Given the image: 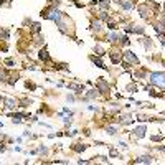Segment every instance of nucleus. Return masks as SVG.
<instances>
[{
    "label": "nucleus",
    "instance_id": "obj_11",
    "mask_svg": "<svg viewBox=\"0 0 165 165\" xmlns=\"http://www.w3.org/2000/svg\"><path fill=\"white\" fill-rule=\"evenodd\" d=\"M131 76H132V79H140V81H145L147 79V76H149V70L145 66H135V70L134 71H131Z\"/></svg>",
    "mask_w": 165,
    "mask_h": 165
},
{
    "label": "nucleus",
    "instance_id": "obj_55",
    "mask_svg": "<svg viewBox=\"0 0 165 165\" xmlns=\"http://www.w3.org/2000/svg\"><path fill=\"white\" fill-rule=\"evenodd\" d=\"M0 127H5V124H3L2 120H0Z\"/></svg>",
    "mask_w": 165,
    "mask_h": 165
},
{
    "label": "nucleus",
    "instance_id": "obj_24",
    "mask_svg": "<svg viewBox=\"0 0 165 165\" xmlns=\"http://www.w3.org/2000/svg\"><path fill=\"white\" fill-rule=\"evenodd\" d=\"M70 149L74 152V154H83L84 150H88L89 149V145L88 144H84V142H74V144H71Z\"/></svg>",
    "mask_w": 165,
    "mask_h": 165
},
{
    "label": "nucleus",
    "instance_id": "obj_21",
    "mask_svg": "<svg viewBox=\"0 0 165 165\" xmlns=\"http://www.w3.org/2000/svg\"><path fill=\"white\" fill-rule=\"evenodd\" d=\"M104 129V132H106L107 135H111V137H116V135L119 134V129H120V126H117V124H112V122H109L107 126H104L102 127Z\"/></svg>",
    "mask_w": 165,
    "mask_h": 165
},
{
    "label": "nucleus",
    "instance_id": "obj_45",
    "mask_svg": "<svg viewBox=\"0 0 165 165\" xmlns=\"http://www.w3.org/2000/svg\"><path fill=\"white\" fill-rule=\"evenodd\" d=\"M98 159L101 160L102 163H109V155H98Z\"/></svg>",
    "mask_w": 165,
    "mask_h": 165
},
{
    "label": "nucleus",
    "instance_id": "obj_51",
    "mask_svg": "<svg viewBox=\"0 0 165 165\" xmlns=\"http://www.w3.org/2000/svg\"><path fill=\"white\" fill-rule=\"evenodd\" d=\"M15 142H17V144H22V142H23V137H17V139H15Z\"/></svg>",
    "mask_w": 165,
    "mask_h": 165
},
{
    "label": "nucleus",
    "instance_id": "obj_7",
    "mask_svg": "<svg viewBox=\"0 0 165 165\" xmlns=\"http://www.w3.org/2000/svg\"><path fill=\"white\" fill-rule=\"evenodd\" d=\"M135 9H137L140 18H142V20H147V22H152V18L159 15V13H155V12L152 10L145 2H144V3H137V5H135Z\"/></svg>",
    "mask_w": 165,
    "mask_h": 165
},
{
    "label": "nucleus",
    "instance_id": "obj_4",
    "mask_svg": "<svg viewBox=\"0 0 165 165\" xmlns=\"http://www.w3.org/2000/svg\"><path fill=\"white\" fill-rule=\"evenodd\" d=\"M89 31L94 35L96 40L99 38V41H102L104 33H106V27H104V23H102L99 18H94V17H92L91 22H89Z\"/></svg>",
    "mask_w": 165,
    "mask_h": 165
},
{
    "label": "nucleus",
    "instance_id": "obj_30",
    "mask_svg": "<svg viewBox=\"0 0 165 165\" xmlns=\"http://www.w3.org/2000/svg\"><path fill=\"white\" fill-rule=\"evenodd\" d=\"M92 51H94L96 56H101V58L107 55V50H104L101 43H94V46H92Z\"/></svg>",
    "mask_w": 165,
    "mask_h": 165
},
{
    "label": "nucleus",
    "instance_id": "obj_38",
    "mask_svg": "<svg viewBox=\"0 0 165 165\" xmlns=\"http://www.w3.org/2000/svg\"><path fill=\"white\" fill-rule=\"evenodd\" d=\"M79 134V131L78 129H73V131H70V129H66V131L63 132V135L64 137H76V135Z\"/></svg>",
    "mask_w": 165,
    "mask_h": 165
},
{
    "label": "nucleus",
    "instance_id": "obj_15",
    "mask_svg": "<svg viewBox=\"0 0 165 165\" xmlns=\"http://www.w3.org/2000/svg\"><path fill=\"white\" fill-rule=\"evenodd\" d=\"M155 162V157L150 155V154H144V155H139V157H134L131 163H137V165H150Z\"/></svg>",
    "mask_w": 165,
    "mask_h": 165
},
{
    "label": "nucleus",
    "instance_id": "obj_14",
    "mask_svg": "<svg viewBox=\"0 0 165 165\" xmlns=\"http://www.w3.org/2000/svg\"><path fill=\"white\" fill-rule=\"evenodd\" d=\"M37 58H38V61H41L43 64H50L51 63V56H50V51H48L46 45H43L41 48H38Z\"/></svg>",
    "mask_w": 165,
    "mask_h": 165
},
{
    "label": "nucleus",
    "instance_id": "obj_6",
    "mask_svg": "<svg viewBox=\"0 0 165 165\" xmlns=\"http://www.w3.org/2000/svg\"><path fill=\"white\" fill-rule=\"evenodd\" d=\"M94 88L99 91V94H101L102 98H111L112 86H111V83L107 81V79H104V78H102V76H99V78H98V81H96Z\"/></svg>",
    "mask_w": 165,
    "mask_h": 165
},
{
    "label": "nucleus",
    "instance_id": "obj_20",
    "mask_svg": "<svg viewBox=\"0 0 165 165\" xmlns=\"http://www.w3.org/2000/svg\"><path fill=\"white\" fill-rule=\"evenodd\" d=\"M139 43L144 46V50H145V51H150L152 48H154V40H152L150 37H147V35L139 37Z\"/></svg>",
    "mask_w": 165,
    "mask_h": 165
},
{
    "label": "nucleus",
    "instance_id": "obj_37",
    "mask_svg": "<svg viewBox=\"0 0 165 165\" xmlns=\"http://www.w3.org/2000/svg\"><path fill=\"white\" fill-rule=\"evenodd\" d=\"M139 91V86L135 84V81H132L131 84H127L126 86V92H131V94H134V92Z\"/></svg>",
    "mask_w": 165,
    "mask_h": 165
},
{
    "label": "nucleus",
    "instance_id": "obj_50",
    "mask_svg": "<svg viewBox=\"0 0 165 165\" xmlns=\"http://www.w3.org/2000/svg\"><path fill=\"white\" fill-rule=\"evenodd\" d=\"M25 68H27V70H28V71H35V70H37V68H35V66H33V64H27V66H25Z\"/></svg>",
    "mask_w": 165,
    "mask_h": 165
},
{
    "label": "nucleus",
    "instance_id": "obj_1",
    "mask_svg": "<svg viewBox=\"0 0 165 165\" xmlns=\"http://www.w3.org/2000/svg\"><path fill=\"white\" fill-rule=\"evenodd\" d=\"M56 28H58V31L64 37L71 38V40H78L76 38V33H74V22L70 18V15L68 13H63V17L56 22Z\"/></svg>",
    "mask_w": 165,
    "mask_h": 165
},
{
    "label": "nucleus",
    "instance_id": "obj_44",
    "mask_svg": "<svg viewBox=\"0 0 165 165\" xmlns=\"http://www.w3.org/2000/svg\"><path fill=\"white\" fill-rule=\"evenodd\" d=\"M66 101H68V102H76V101H78L74 92H70V94H66Z\"/></svg>",
    "mask_w": 165,
    "mask_h": 165
},
{
    "label": "nucleus",
    "instance_id": "obj_41",
    "mask_svg": "<svg viewBox=\"0 0 165 165\" xmlns=\"http://www.w3.org/2000/svg\"><path fill=\"white\" fill-rule=\"evenodd\" d=\"M63 3V0H48V5L50 7H55V9H59Z\"/></svg>",
    "mask_w": 165,
    "mask_h": 165
},
{
    "label": "nucleus",
    "instance_id": "obj_56",
    "mask_svg": "<svg viewBox=\"0 0 165 165\" xmlns=\"http://www.w3.org/2000/svg\"><path fill=\"white\" fill-rule=\"evenodd\" d=\"M0 64H3V58H2V56H0Z\"/></svg>",
    "mask_w": 165,
    "mask_h": 165
},
{
    "label": "nucleus",
    "instance_id": "obj_28",
    "mask_svg": "<svg viewBox=\"0 0 165 165\" xmlns=\"http://www.w3.org/2000/svg\"><path fill=\"white\" fill-rule=\"evenodd\" d=\"M96 18H99L102 23H106L107 20H111L112 18V12H107V10H99L98 12V17Z\"/></svg>",
    "mask_w": 165,
    "mask_h": 165
},
{
    "label": "nucleus",
    "instance_id": "obj_36",
    "mask_svg": "<svg viewBox=\"0 0 165 165\" xmlns=\"http://www.w3.org/2000/svg\"><path fill=\"white\" fill-rule=\"evenodd\" d=\"M9 73H10V71L7 70V68L0 66V83H5V81H7V78H9Z\"/></svg>",
    "mask_w": 165,
    "mask_h": 165
},
{
    "label": "nucleus",
    "instance_id": "obj_25",
    "mask_svg": "<svg viewBox=\"0 0 165 165\" xmlns=\"http://www.w3.org/2000/svg\"><path fill=\"white\" fill-rule=\"evenodd\" d=\"M31 37V45L37 46V48H41L45 45V37H43V33H38V35H30Z\"/></svg>",
    "mask_w": 165,
    "mask_h": 165
},
{
    "label": "nucleus",
    "instance_id": "obj_32",
    "mask_svg": "<svg viewBox=\"0 0 165 165\" xmlns=\"http://www.w3.org/2000/svg\"><path fill=\"white\" fill-rule=\"evenodd\" d=\"M10 40V30L0 27V41H9Z\"/></svg>",
    "mask_w": 165,
    "mask_h": 165
},
{
    "label": "nucleus",
    "instance_id": "obj_13",
    "mask_svg": "<svg viewBox=\"0 0 165 165\" xmlns=\"http://www.w3.org/2000/svg\"><path fill=\"white\" fill-rule=\"evenodd\" d=\"M2 106H3V112H10V111H13V109H17L18 107V99H15V98H3V101H2Z\"/></svg>",
    "mask_w": 165,
    "mask_h": 165
},
{
    "label": "nucleus",
    "instance_id": "obj_34",
    "mask_svg": "<svg viewBox=\"0 0 165 165\" xmlns=\"http://www.w3.org/2000/svg\"><path fill=\"white\" fill-rule=\"evenodd\" d=\"M109 159H122V154H119V150L116 147H109Z\"/></svg>",
    "mask_w": 165,
    "mask_h": 165
},
{
    "label": "nucleus",
    "instance_id": "obj_39",
    "mask_svg": "<svg viewBox=\"0 0 165 165\" xmlns=\"http://www.w3.org/2000/svg\"><path fill=\"white\" fill-rule=\"evenodd\" d=\"M135 120H139V122H152V117L144 116V114H135Z\"/></svg>",
    "mask_w": 165,
    "mask_h": 165
},
{
    "label": "nucleus",
    "instance_id": "obj_47",
    "mask_svg": "<svg viewBox=\"0 0 165 165\" xmlns=\"http://www.w3.org/2000/svg\"><path fill=\"white\" fill-rule=\"evenodd\" d=\"M63 112H64V114H68V116H74V111H71L68 106H64V107H63Z\"/></svg>",
    "mask_w": 165,
    "mask_h": 165
},
{
    "label": "nucleus",
    "instance_id": "obj_9",
    "mask_svg": "<svg viewBox=\"0 0 165 165\" xmlns=\"http://www.w3.org/2000/svg\"><path fill=\"white\" fill-rule=\"evenodd\" d=\"M122 61L129 63L131 66H140V59H139V56L135 55L132 50H122Z\"/></svg>",
    "mask_w": 165,
    "mask_h": 165
},
{
    "label": "nucleus",
    "instance_id": "obj_54",
    "mask_svg": "<svg viewBox=\"0 0 165 165\" xmlns=\"http://www.w3.org/2000/svg\"><path fill=\"white\" fill-rule=\"evenodd\" d=\"M160 46H165V37H163L162 40H160Z\"/></svg>",
    "mask_w": 165,
    "mask_h": 165
},
{
    "label": "nucleus",
    "instance_id": "obj_5",
    "mask_svg": "<svg viewBox=\"0 0 165 165\" xmlns=\"http://www.w3.org/2000/svg\"><path fill=\"white\" fill-rule=\"evenodd\" d=\"M122 30H124V33H127V35H137V37L145 35V27L139 25V23H135V22H131V20H129L126 25H122Z\"/></svg>",
    "mask_w": 165,
    "mask_h": 165
},
{
    "label": "nucleus",
    "instance_id": "obj_22",
    "mask_svg": "<svg viewBox=\"0 0 165 165\" xmlns=\"http://www.w3.org/2000/svg\"><path fill=\"white\" fill-rule=\"evenodd\" d=\"M129 45H131V38H129V35L120 31V33H119V40H117V45H116V46H119L120 50H124V48H127Z\"/></svg>",
    "mask_w": 165,
    "mask_h": 165
},
{
    "label": "nucleus",
    "instance_id": "obj_43",
    "mask_svg": "<svg viewBox=\"0 0 165 165\" xmlns=\"http://www.w3.org/2000/svg\"><path fill=\"white\" fill-rule=\"evenodd\" d=\"M3 64H7L9 68H13L15 66V59L13 58H3Z\"/></svg>",
    "mask_w": 165,
    "mask_h": 165
},
{
    "label": "nucleus",
    "instance_id": "obj_40",
    "mask_svg": "<svg viewBox=\"0 0 165 165\" xmlns=\"http://www.w3.org/2000/svg\"><path fill=\"white\" fill-rule=\"evenodd\" d=\"M149 139H150V142H163V140H165V137L162 134H154V135H150Z\"/></svg>",
    "mask_w": 165,
    "mask_h": 165
},
{
    "label": "nucleus",
    "instance_id": "obj_53",
    "mask_svg": "<svg viewBox=\"0 0 165 165\" xmlns=\"http://www.w3.org/2000/svg\"><path fill=\"white\" fill-rule=\"evenodd\" d=\"M56 137V134H53V132H51V134H48V139H55Z\"/></svg>",
    "mask_w": 165,
    "mask_h": 165
},
{
    "label": "nucleus",
    "instance_id": "obj_46",
    "mask_svg": "<svg viewBox=\"0 0 165 165\" xmlns=\"http://www.w3.org/2000/svg\"><path fill=\"white\" fill-rule=\"evenodd\" d=\"M117 145H119L120 149H122V150H127V149H129L127 142H124V140H119V142H117Z\"/></svg>",
    "mask_w": 165,
    "mask_h": 165
},
{
    "label": "nucleus",
    "instance_id": "obj_8",
    "mask_svg": "<svg viewBox=\"0 0 165 165\" xmlns=\"http://www.w3.org/2000/svg\"><path fill=\"white\" fill-rule=\"evenodd\" d=\"M134 116H132V112H122L120 111L117 116H116V119H114V122L117 124V126L120 127H126V126H131V124H134Z\"/></svg>",
    "mask_w": 165,
    "mask_h": 165
},
{
    "label": "nucleus",
    "instance_id": "obj_33",
    "mask_svg": "<svg viewBox=\"0 0 165 165\" xmlns=\"http://www.w3.org/2000/svg\"><path fill=\"white\" fill-rule=\"evenodd\" d=\"M63 124H64V129H70L71 126H73V122H74V119H73V116H68V114H64L63 116Z\"/></svg>",
    "mask_w": 165,
    "mask_h": 165
},
{
    "label": "nucleus",
    "instance_id": "obj_48",
    "mask_svg": "<svg viewBox=\"0 0 165 165\" xmlns=\"http://www.w3.org/2000/svg\"><path fill=\"white\" fill-rule=\"evenodd\" d=\"M86 109L91 111V112H99V107H98V106H92V104H91V106H88Z\"/></svg>",
    "mask_w": 165,
    "mask_h": 165
},
{
    "label": "nucleus",
    "instance_id": "obj_23",
    "mask_svg": "<svg viewBox=\"0 0 165 165\" xmlns=\"http://www.w3.org/2000/svg\"><path fill=\"white\" fill-rule=\"evenodd\" d=\"M84 96H86V99L88 101H96V99H101L102 96L99 94V91L96 89V88H91V89H88V91H84Z\"/></svg>",
    "mask_w": 165,
    "mask_h": 165
},
{
    "label": "nucleus",
    "instance_id": "obj_29",
    "mask_svg": "<svg viewBox=\"0 0 165 165\" xmlns=\"http://www.w3.org/2000/svg\"><path fill=\"white\" fill-rule=\"evenodd\" d=\"M33 104V99L31 98H18V107L20 109H27Z\"/></svg>",
    "mask_w": 165,
    "mask_h": 165
},
{
    "label": "nucleus",
    "instance_id": "obj_18",
    "mask_svg": "<svg viewBox=\"0 0 165 165\" xmlns=\"http://www.w3.org/2000/svg\"><path fill=\"white\" fill-rule=\"evenodd\" d=\"M64 86H66L70 91H74L76 96L83 94V92L86 91V84H84V83H74V81H71V83H66Z\"/></svg>",
    "mask_w": 165,
    "mask_h": 165
},
{
    "label": "nucleus",
    "instance_id": "obj_12",
    "mask_svg": "<svg viewBox=\"0 0 165 165\" xmlns=\"http://www.w3.org/2000/svg\"><path fill=\"white\" fill-rule=\"evenodd\" d=\"M129 134L132 135L134 140H139V139H144L147 134V126L145 124H140V126H135L132 131H129Z\"/></svg>",
    "mask_w": 165,
    "mask_h": 165
},
{
    "label": "nucleus",
    "instance_id": "obj_2",
    "mask_svg": "<svg viewBox=\"0 0 165 165\" xmlns=\"http://www.w3.org/2000/svg\"><path fill=\"white\" fill-rule=\"evenodd\" d=\"M147 81L154 88H159L162 92H165V71H149Z\"/></svg>",
    "mask_w": 165,
    "mask_h": 165
},
{
    "label": "nucleus",
    "instance_id": "obj_49",
    "mask_svg": "<svg viewBox=\"0 0 165 165\" xmlns=\"http://www.w3.org/2000/svg\"><path fill=\"white\" fill-rule=\"evenodd\" d=\"M3 3H7V7H10V5H12V3L9 2V0H0V9H2V5H3Z\"/></svg>",
    "mask_w": 165,
    "mask_h": 165
},
{
    "label": "nucleus",
    "instance_id": "obj_52",
    "mask_svg": "<svg viewBox=\"0 0 165 165\" xmlns=\"http://www.w3.org/2000/svg\"><path fill=\"white\" fill-rule=\"evenodd\" d=\"M13 150H15V152H22V147H18V145H15V147H13Z\"/></svg>",
    "mask_w": 165,
    "mask_h": 165
},
{
    "label": "nucleus",
    "instance_id": "obj_19",
    "mask_svg": "<svg viewBox=\"0 0 165 165\" xmlns=\"http://www.w3.org/2000/svg\"><path fill=\"white\" fill-rule=\"evenodd\" d=\"M88 59H89V61H91L92 64H94L96 68H101V70H104V71H107V73H109V68L106 66V63L102 61V58H101V56H96L94 53H92V55L88 56Z\"/></svg>",
    "mask_w": 165,
    "mask_h": 165
},
{
    "label": "nucleus",
    "instance_id": "obj_3",
    "mask_svg": "<svg viewBox=\"0 0 165 165\" xmlns=\"http://www.w3.org/2000/svg\"><path fill=\"white\" fill-rule=\"evenodd\" d=\"M63 13H64V12H61L59 9H55V7L46 5L45 9L40 12V17H41L43 20H48V22H55L56 23L59 18L63 17Z\"/></svg>",
    "mask_w": 165,
    "mask_h": 165
},
{
    "label": "nucleus",
    "instance_id": "obj_35",
    "mask_svg": "<svg viewBox=\"0 0 165 165\" xmlns=\"http://www.w3.org/2000/svg\"><path fill=\"white\" fill-rule=\"evenodd\" d=\"M37 150H38V155L40 157H46L48 154H50V149H48L46 145H43V144H40V145L37 147Z\"/></svg>",
    "mask_w": 165,
    "mask_h": 165
},
{
    "label": "nucleus",
    "instance_id": "obj_26",
    "mask_svg": "<svg viewBox=\"0 0 165 165\" xmlns=\"http://www.w3.org/2000/svg\"><path fill=\"white\" fill-rule=\"evenodd\" d=\"M18 79H20V73H18V71H10V73H9V78H7V84H9V86H12V88H13V86H17V81H18Z\"/></svg>",
    "mask_w": 165,
    "mask_h": 165
},
{
    "label": "nucleus",
    "instance_id": "obj_27",
    "mask_svg": "<svg viewBox=\"0 0 165 165\" xmlns=\"http://www.w3.org/2000/svg\"><path fill=\"white\" fill-rule=\"evenodd\" d=\"M28 33H30V35L41 33V23H40V22H31V25L28 27Z\"/></svg>",
    "mask_w": 165,
    "mask_h": 165
},
{
    "label": "nucleus",
    "instance_id": "obj_16",
    "mask_svg": "<svg viewBox=\"0 0 165 165\" xmlns=\"http://www.w3.org/2000/svg\"><path fill=\"white\" fill-rule=\"evenodd\" d=\"M116 3H117V7L120 10L132 12L135 9V5H137V0H116Z\"/></svg>",
    "mask_w": 165,
    "mask_h": 165
},
{
    "label": "nucleus",
    "instance_id": "obj_42",
    "mask_svg": "<svg viewBox=\"0 0 165 165\" xmlns=\"http://www.w3.org/2000/svg\"><path fill=\"white\" fill-rule=\"evenodd\" d=\"M25 89H30V91H37L38 89V86L35 83H31V81H25Z\"/></svg>",
    "mask_w": 165,
    "mask_h": 165
},
{
    "label": "nucleus",
    "instance_id": "obj_10",
    "mask_svg": "<svg viewBox=\"0 0 165 165\" xmlns=\"http://www.w3.org/2000/svg\"><path fill=\"white\" fill-rule=\"evenodd\" d=\"M107 55H109L112 64H120L122 61V50L119 46H112L111 50H107Z\"/></svg>",
    "mask_w": 165,
    "mask_h": 165
},
{
    "label": "nucleus",
    "instance_id": "obj_31",
    "mask_svg": "<svg viewBox=\"0 0 165 165\" xmlns=\"http://www.w3.org/2000/svg\"><path fill=\"white\" fill-rule=\"evenodd\" d=\"M111 3H112V0H99L98 9H99V10H107V12H111Z\"/></svg>",
    "mask_w": 165,
    "mask_h": 165
},
{
    "label": "nucleus",
    "instance_id": "obj_17",
    "mask_svg": "<svg viewBox=\"0 0 165 165\" xmlns=\"http://www.w3.org/2000/svg\"><path fill=\"white\" fill-rule=\"evenodd\" d=\"M119 33H120L119 30H116V31H106V33H104L102 41L104 43H109V45H112V46H116V45H117V40H119Z\"/></svg>",
    "mask_w": 165,
    "mask_h": 165
}]
</instances>
